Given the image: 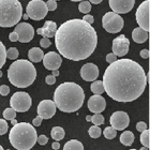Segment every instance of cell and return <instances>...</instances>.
Here are the masks:
<instances>
[{
    "mask_svg": "<svg viewBox=\"0 0 150 150\" xmlns=\"http://www.w3.org/2000/svg\"><path fill=\"white\" fill-rule=\"evenodd\" d=\"M104 91L117 102H132L141 97L147 86L144 69L134 60H116L103 75Z\"/></svg>",
    "mask_w": 150,
    "mask_h": 150,
    "instance_id": "obj_1",
    "label": "cell"
},
{
    "mask_svg": "<svg viewBox=\"0 0 150 150\" xmlns=\"http://www.w3.org/2000/svg\"><path fill=\"white\" fill-rule=\"evenodd\" d=\"M55 44L59 55L73 61H81L91 56L97 48V31L83 19L67 21L55 32Z\"/></svg>",
    "mask_w": 150,
    "mask_h": 150,
    "instance_id": "obj_2",
    "label": "cell"
},
{
    "mask_svg": "<svg viewBox=\"0 0 150 150\" xmlns=\"http://www.w3.org/2000/svg\"><path fill=\"white\" fill-rule=\"evenodd\" d=\"M85 93L79 85L67 81L60 84L54 93V103L61 112H77L84 103Z\"/></svg>",
    "mask_w": 150,
    "mask_h": 150,
    "instance_id": "obj_3",
    "label": "cell"
},
{
    "mask_svg": "<svg viewBox=\"0 0 150 150\" xmlns=\"http://www.w3.org/2000/svg\"><path fill=\"white\" fill-rule=\"evenodd\" d=\"M8 78L13 86L17 88H27L35 81L37 70L28 60H15L8 69Z\"/></svg>",
    "mask_w": 150,
    "mask_h": 150,
    "instance_id": "obj_4",
    "label": "cell"
},
{
    "mask_svg": "<svg viewBox=\"0 0 150 150\" xmlns=\"http://www.w3.org/2000/svg\"><path fill=\"white\" fill-rule=\"evenodd\" d=\"M37 131L35 127L27 122H17L9 133V141L17 150L31 149L37 143Z\"/></svg>",
    "mask_w": 150,
    "mask_h": 150,
    "instance_id": "obj_5",
    "label": "cell"
},
{
    "mask_svg": "<svg viewBox=\"0 0 150 150\" xmlns=\"http://www.w3.org/2000/svg\"><path fill=\"white\" fill-rule=\"evenodd\" d=\"M23 16V6L18 0H0V27L16 26Z\"/></svg>",
    "mask_w": 150,
    "mask_h": 150,
    "instance_id": "obj_6",
    "label": "cell"
},
{
    "mask_svg": "<svg viewBox=\"0 0 150 150\" xmlns=\"http://www.w3.org/2000/svg\"><path fill=\"white\" fill-rule=\"evenodd\" d=\"M125 21L121 16L115 12H107L102 17V26L110 33H118L121 31Z\"/></svg>",
    "mask_w": 150,
    "mask_h": 150,
    "instance_id": "obj_7",
    "label": "cell"
},
{
    "mask_svg": "<svg viewBox=\"0 0 150 150\" xmlns=\"http://www.w3.org/2000/svg\"><path fill=\"white\" fill-rule=\"evenodd\" d=\"M32 100L30 96L24 91H17L11 97L10 105L16 112H25L31 107Z\"/></svg>",
    "mask_w": 150,
    "mask_h": 150,
    "instance_id": "obj_8",
    "label": "cell"
},
{
    "mask_svg": "<svg viewBox=\"0 0 150 150\" xmlns=\"http://www.w3.org/2000/svg\"><path fill=\"white\" fill-rule=\"evenodd\" d=\"M26 14L29 18L33 21H41L43 19L48 13L46 3L43 0H30L26 8Z\"/></svg>",
    "mask_w": 150,
    "mask_h": 150,
    "instance_id": "obj_9",
    "label": "cell"
},
{
    "mask_svg": "<svg viewBox=\"0 0 150 150\" xmlns=\"http://www.w3.org/2000/svg\"><path fill=\"white\" fill-rule=\"evenodd\" d=\"M149 6L150 0H145L139 4V6L136 10L135 17L139 28L144 29L145 31L149 32Z\"/></svg>",
    "mask_w": 150,
    "mask_h": 150,
    "instance_id": "obj_10",
    "label": "cell"
},
{
    "mask_svg": "<svg viewBox=\"0 0 150 150\" xmlns=\"http://www.w3.org/2000/svg\"><path fill=\"white\" fill-rule=\"evenodd\" d=\"M14 32L18 37V41L21 43H28L35 37V29L28 23H19L15 26Z\"/></svg>",
    "mask_w": 150,
    "mask_h": 150,
    "instance_id": "obj_11",
    "label": "cell"
},
{
    "mask_svg": "<svg viewBox=\"0 0 150 150\" xmlns=\"http://www.w3.org/2000/svg\"><path fill=\"white\" fill-rule=\"evenodd\" d=\"M110 127H112L116 131H122L129 125L130 118H129V115L125 112L118 110V112H115L110 116Z\"/></svg>",
    "mask_w": 150,
    "mask_h": 150,
    "instance_id": "obj_12",
    "label": "cell"
},
{
    "mask_svg": "<svg viewBox=\"0 0 150 150\" xmlns=\"http://www.w3.org/2000/svg\"><path fill=\"white\" fill-rule=\"evenodd\" d=\"M129 46H130V41L125 35H120L112 41V54L117 57H123L125 56L129 52Z\"/></svg>",
    "mask_w": 150,
    "mask_h": 150,
    "instance_id": "obj_13",
    "label": "cell"
},
{
    "mask_svg": "<svg viewBox=\"0 0 150 150\" xmlns=\"http://www.w3.org/2000/svg\"><path fill=\"white\" fill-rule=\"evenodd\" d=\"M110 8L117 14H125L132 11L135 0H108Z\"/></svg>",
    "mask_w": 150,
    "mask_h": 150,
    "instance_id": "obj_14",
    "label": "cell"
},
{
    "mask_svg": "<svg viewBox=\"0 0 150 150\" xmlns=\"http://www.w3.org/2000/svg\"><path fill=\"white\" fill-rule=\"evenodd\" d=\"M56 114V105L52 100L41 101L38 105V115L42 119H50Z\"/></svg>",
    "mask_w": 150,
    "mask_h": 150,
    "instance_id": "obj_15",
    "label": "cell"
},
{
    "mask_svg": "<svg viewBox=\"0 0 150 150\" xmlns=\"http://www.w3.org/2000/svg\"><path fill=\"white\" fill-rule=\"evenodd\" d=\"M43 66L45 69L54 71V70H58L62 63V58L58 53L55 52H50V53L45 54L43 56Z\"/></svg>",
    "mask_w": 150,
    "mask_h": 150,
    "instance_id": "obj_16",
    "label": "cell"
},
{
    "mask_svg": "<svg viewBox=\"0 0 150 150\" xmlns=\"http://www.w3.org/2000/svg\"><path fill=\"white\" fill-rule=\"evenodd\" d=\"M87 106L88 110H90L91 112H93V114H101L105 110V107H106V101H105V99L102 96L94 94V96L89 98Z\"/></svg>",
    "mask_w": 150,
    "mask_h": 150,
    "instance_id": "obj_17",
    "label": "cell"
},
{
    "mask_svg": "<svg viewBox=\"0 0 150 150\" xmlns=\"http://www.w3.org/2000/svg\"><path fill=\"white\" fill-rule=\"evenodd\" d=\"M81 76L86 81H94L99 77V68L94 63H86L81 67Z\"/></svg>",
    "mask_w": 150,
    "mask_h": 150,
    "instance_id": "obj_18",
    "label": "cell"
},
{
    "mask_svg": "<svg viewBox=\"0 0 150 150\" xmlns=\"http://www.w3.org/2000/svg\"><path fill=\"white\" fill-rule=\"evenodd\" d=\"M57 30V24L53 21H46L42 28L37 29L38 35H42L43 38H54L55 32Z\"/></svg>",
    "mask_w": 150,
    "mask_h": 150,
    "instance_id": "obj_19",
    "label": "cell"
},
{
    "mask_svg": "<svg viewBox=\"0 0 150 150\" xmlns=\"http://www.w3.org/2000/svg\"><path fill=\"white\" fill-rule=\"evenodd\" d=\"M148 38H149V32L145 31L144 29L139 28V27L135 28L132 31V39H133V41H134L135 43H138V44L145 43L148 40Z\"/></svg>",
    "mask_w": 150,
    "mask_h": 150,
    "instance_id": "obj_20",
    "label": "cell"
},
{
    "mask_svg": "<svg viewBox=\"0 0 150 150\" xmlns=\"http://www.w3.org/2000/svg\"><path fill=\"white\" fill-rule=\"evenodd\" d=\"M43 56H44L43 50H41V48H39V47H32L31 50L28 52L29 60L31 62H40L43 59Z\"/></svg>",
    "mask_w": 150,
    "mask_h": 150,
    "instance_id": "obj_21",
    "label": "cell"
},
{
    "mask_svg": "<svg viewBox=\"0 0 150 150\" xmlns=\"http://www.w3.org/2000/svg\"><path fill=\"white\" fill-rule=\"evenodd\" d=\"M134 139H135V136L131 131L122 132V134L120 135V142H121V144L125 145V146H131V145L133 144Z\"/></svg>",
    "mask_w": 150,
    "mask_h": 150,
    "instance_id": "obj_22",
    "label": "cell"
},
{
    "mask_svg": "<svg viewBox=\"0 0 150 150\" xmlns=\"http://www.w3.org/2000/svg\"><path fill=\"white\" fill-rule=\"evenodd\" d=\"M50 135L53 137L54 141L59 142L61 139H63V137L66 136V132L61 127H54L52 129V132H50Z\"/></svg>",
    "mask_w": 150,
    "mask_h": 150,
    "instance_id": "obj_23",
    "label": "cell"
},
{
    "mask_svg": "<svg viewBox=\"0 0 150 150\" xmlns=\"http://www.w3.org/2000/svg\"><path fill=\"white\" fill-rule=\"evenodd\" d=\"M63 150H84V146L77 139H71L68 143H66Z\"/></svg>",
    "mask_w": 150,
    "mask_h": 150,
    "instance_id": "obj_24",
    "label": "cell"
},
{
    "mask_svg": "<svg viewBox=\"0 0 150 150\" xmlns=\"http://www.w3.org/2000/svg\"><path fill=\"white\" fill-rule=\"evenodd\" d=\"M90 89L94 94H99V96H101V94L104 92V87H103V83H102V81H94L93 83L91 84Z\"/></svg>",
    "mask_w": 150,
    "mask_h": 150,
    "instance_id": "obj_25",
    "label": "cell"
},
{
    "mask_svg": "<svg viewBox=\"0 0 150 150\" xmlns=\"http://www.w3.org/2000/svg\"><path fill=\"white\" fill-rule=\"evenodd\" d=\"M6 50L4 44L0 41V70L6 64Z\"/></svg>",
    "mask_w": 150,
    "mask_h": 150,
    "instance_id": "obj_26",
    "label": "cell"
},
{
    "mask_svg": "<svg viewBox=\"0 0 150 150\" xmlns=\"http://www.w3.org/2000/svg\"><path fill=\"white\" fill-rule=\"evenodd\" d=\"M78 10H79V12L84 13V14H88L91 11V3L89 1L83 0L78 6Z\"/></svg>",
    "mask_w": 150,
    "mask_h": 150,
    "instance_id": "obj_27",
    "label": "cell"
},
{
    "mask_svg": "<svg viewBox=\"0 0 150 150\" xmlns=\"http://www.w3.org/2000/svg\"><path fill=\"white\" fill-rule=\"evenodd\" d=\"M103 134L107 139H114L117 136V131L112 127H107V128L104 129Z\"/></svg>",
    "mask_w": 150,
    "mask_h": 150,
    "instance_id": "obj_28",
    "label": "cell"
},
{
    "mask_svg": "<svg viewBox=\"0 0 150 150\" xmlns=\"http://www.w3.org/2000/svg\"><path fill=\"white\" fill-rule=\"evenodd\" d=\"M16 117V112L13 108L9 107V108H6L4 112H3V118L4 120H12V119H15Z\"/></svg>",
    "mask_w": 150,
    "mask_h": 150,
    "instance_id": "obj_29",
    "label": "cell"
},
{
    "mask_svg": "<svg viewBox=\"0 0 150 150\" xmlns=\"http://www.w3.org/2000/svg\"><path fill=\"white\" fill-rule=\"evenodd\" d=\"M90 121L92 122L94 125H101L104 123L105 119H104L103 115H101V114H94L93 116H91Z\"/></svg>",
    "mask_w": 150,
    "mask_h": 150,
    "instance_id": "obj_30",
    "label": "cell"
},
{
    "mask_svg": "<svg viewBox=\"0 0 150 150\" xmlns=\"http://www.w3.org/2000/svg\"><path fill=\"white\" fill-rule=\"evenodd\" d=\"M101 129L99 128V125H92L90 129H89V135L90 137L92 138H99L101 136Z\"/></svg>",
    "mask_w": 150,
    "mask_h": 150,
    "instance_id": "obj_31",
    "label": "cell"
},
{
    "mask_svg": "<svg viewBox=\"0 0 150 150\" xmlns=\"http://www.w3.org/2000/svg\"><path fill=\"white\" fill-rule=\"evenodd\" d=\"M141 143L143 146L149 148V130H145L141 134Z\"/></svg>",
    "mask_w": 150,
    "mask_h": 150,
    "instance_id": "obj_32",
    "label": "cell"
},
{
    "mask_svg": "<svg viewBox=\"0 0 150 150\" xmlns=\"http://www.w3.org/2000/svg\"><path fill=\"white\" fill-rule=\"evenodd\" d=\"M18 57V50L16 47H11L6 50V58H9L11 60H15Z\"/></svg>",
    "mask_w": 150,
    "mask_h": 150,
    "instance_id": "obj_33",
    "label": "cell"
},
{
    "mask_svg": "<svg viewBox=\"0 0 150 150\" xmlns=\"http://www.w3.org/2000/svg\"><path fill=\"white\" fill-rule=\"evenodd\" d=\"M8 132V122L4 119H0V135L6 134Z\"/></svg>",
    "mask_w": 150,
    "mask_h": 150,
    "instance_id": "obj_34",
    "label": "cell"
},
{
    "mask_svg": "<svg viewBox=\"0 0 150 150\" xmlns=\"http://www.w3.org/2000/svg\"><path fill=\"white\" fill-rule=\"evenodd\" d=\"M46 3V6H47V10L48 11H55V10L57 9V2L55 1V0H48Z\"/></svg>",
    "mask_w": 150,
    "mask_h": 150,
    "instance_id": "obj_35",
    "label": "cell"
},
{
    "mask_svg": "<svg viewBox=\"0 0 150 150\" xmlns=\"http://www.w3.org/2000/svg\"><path fill=\"white\" fill-rule=\"evenodd\" d=\"M50 44H52V42L50 41L48 38H42L41 41H40V45H41V47H43V48H47V47H50Z\"/></svg>",
    "mask_w": 150,
    "mask_h": 150,
    "instance_id": "obj_36",
    "label": "cell"
},
{
    "mask_svg": "<svg viewBox=\"0 0 150 150\" xmlns=\"http://www.w3.org/2000/svg\"><path fill=\"white\" fill-rule=\"evenodd\" d=\"M9 92H10L9 86H6V85H1V86H0V94H1V96L6 97V96L9 94Z\"/></svg>",
    "mask_w": 150,
    "mask_h": 150,
    "instance_id": "obj_37",
    "label": "cell"
},
{
    "mask_svg": "<svg viewBox=\"0 0 150 150\" xmlns=\"http://www.w3.org/2000/svg\"><path fill=\"white\" fill-rule=\"evenodd\" d=\"M136 130L138 132H143L145 130H147V125L145 123L144 121H139L136 123Z\"/></svg>",
    "mask_w": 150,
    "mask_h": 150,
    "instance_id": "obj_38",
    "label": "cell"
},
{
    "mask_svg": "<svg viewBox=\"0 0 150 150\" xmlns=\"http://www.w3.org/2000/svg\"><path fill=\"white\" fill-rule=\"evenodd\" d=\"M37 142L39 143L40 145H46L47 144V142H48V138L45 136V135H40V136H38L37 137Z\"/></svg>",
    "mask_w": 150,
    "mask_h": 150,
    "instance_id": "obj_39",
    "label": "cell"
},
{
    "mask_svg": "<svg viewBox=\"0 0 150 150\" xmlns=\"http://www.w3.org/2000/svg\"><path fill=\"white\" fill-rule=\"evenodd\" d=\"M83 21H85V22H87L88 24H90V25H92L94 22V18H93V16L90 15V14H86V15L83 17Z\"/></svg>",
    "mask_w": 150,
    "mask_h": 150,
    "instance_id": "obj_40",
    "label": "cell"
},
{
    "mask_svg": "<svg viewBox=\"0 0 150 150\" xmlns=\"http://www.w3.org/2000/svg\"><path fill=\"white\" fill-rule=\"evenodd\" d=\"M117 60V56L116 55H114L112 53H110V54H107V56H106V61L108 63H112L114 61H116Z\"/></svg>",
    "mask_w": 150,
    "mask_h": 150,
    "instance_id": "obj_41",
    "label": "cell"
},
{
    "mask_svg": "<svg viewBox=\"0 0 150 150\" xmlns=\"http://www.w3.org/2000/svg\"><path fill=\"white\" fill-rule=\"evenodd\" d=\"M45 81H46L47 85H54L55 83H56V77L53 76V75H47Z\"/></svg>",
    "mask_w": 150,
    "mask_h": 150,
    "instance_id": "obj_42",
    "label": "cell"
},
{
    "mask_svg": "<svg viewBox=\"0 0 150 150\" xmlns=\"http://www.w3.org/2000/svg\"><path fill=\"white\" fill-rule=\"evenodd\" d=\"M42 120H43V119L41 118L40 116H38V117H35V118L32 120V125H33V127H39V125H41V123H42Z\"/></svg>",
    "mask_w": 150,
    "mask_h": 150,
    "instance_id": "obj_43",
    "label": "cell"
},
{
    "mask_svg": "<svg viewBox=\"0 0 150 150\" xmlns=\"http://www.w3.org/2000/svg\"><path fill=\"white\" fill-rule=\"evenodd\" d=\"M141 57L143 58V59H148V58H149V50H147V48H145V50H142Z\"/></svg>",
    "mask_w": 150,
    "mask_h": 150,
    "instance_id": "obj_44",
    "label": "cell"
},
{
    "mask_svg": "<svg viewBox=\"0 0 150 150\" xmlns=\"http://www.w3.org/2000/svg\"><path fill=\"white\" fill-rule=\"evenodd\" d=\"M9 39L11 42H17V41H18V37L16 35V32H14V31H13L12 33H10Z\"/></svg>",
    "mask_w": 150,
    "mask_h": 150,
    "instance_id": "obj_45",
    "label": "cell"
},
{
    "mask_svg": "<svg viewBox=\"0 0 150 150\" xmlns=\"http://www.w3.org/2000/svg\"><path fill=\"white\" fill-rule=\"evenodd\" d=\"M52 148H53L54 150H58L60 148V144L59 142H55V143H53L52 144Z\"/></svg>",
    "mask_w": 150,
    "mask_h": 150,
    "instance_id": "obj_46",
    "label": "cell"
},
{
    "mask_svg": "<svg viewBox=\"0 0 150 150\" xmlns=\"http://www.w3.org/2000/svg\"><path fill=\"white\" fill-rule=\"evenodd\" d=\"M103 1V0H89V2L90 3H93V4H99Z\"/></svg>",
    "mask_w": 150,
    "mask_h": 150,
    "instance_id": "obj_47",
    "label": "cell"
},
{
    "mask_svg": "<svg viewBox=\"0 0 150 150\" xmlns=\"http://www.w3.org/2000/svg\"><path fill=\"white\" fill-rule=\"evenodd\" d=\"M53 76H55V77H57V76H58V75H59V70H54L53 71Z\"/></svg>",
    "mask_w": 150,
    "mask_h": 150,
    "instance_id": "obj_48",
    "label": "cell"
},
{
    "mask_svg": "<svg viewBox=\"0 0 150 150\" xmlns=\"http://www.w3.org/2000/svg\"><path fill=\"white\" fill-rule=\"evenodd\" d=\"M10 121H11V123H12L13 125H15L16 123H17V121H16L15 119H12V120H10Z\"/></svg>",
    "mask_w": 150,
    "mask_h": 150,
    "instance_id": "obj_49",
    "label": "cell"
},
{
    "mask_svg": "<svg viewBox=\"0 0 150 150\" xmlns=\"http://www.w3.org/2000/svg\"><path fill=\"white\" fill-rule=\"evenodd\" d=\"M22 17H23V18H24V19H28V18H29L28 15H27V14H24V15H23Z\"/></svg>",
    "mask_w": 150,
    "mask_h": 150,
    "instance_id": "obj_50",
    "label": "cell"
},
{
    "mask_svg": "<svg viewBox=\"0 0 150 150\" xmlns=\"http://www.w3.org/2000/svg\"><path fill=\"white\" fill-rule=\"evenodd\" d=\"M86 120H87L88 122L90 121V120H91V116H87V117H86Z\"/></svg>",
    "mask_w": 150,
    "mask_h": 150,
    "instance_id": "obj_51",
    "label": "cell"
},
{
    "mask_svg": "<svg viewBox=\"0 0 150 150\" xmlns=\"http://www.w3.org/2000/svg\"><path fill=\"white\" fill-rule=\"evenodd\" d=\"M139 150H149V148H148V147H145V146H144V147L141 148V149H139Z\"/></svg>",
    "mask_w": 150,
    "mask_h": 150,
    "instance_id": "obj_52",
    "label": "cell"
},
{
    "mask_svg": "<svg viewBox=\"0 0 150 150\" xmlns=\"http://www.w3.org/2000/svg\"><path fill=\"white\" fill-rule=\"evenodd\" d=\"M71 1H74V2H77V1H83V0H71Z\"/></svg>",
    "mask_w": 150,
    "mask_h": 150,
    "instance_id": "obj_53",
    "label": "cell"
},
{
    "mask_svg": "<svg viewBox=\"0 0 150 150\" xmlns=\"http://www.w3.org/2000/svg\"><path fill=\"white\" fill-rule=\"evenodd\" d=\"M0 77H2V71L0 70Z\"/></svg>",
    "mask_w": 150,
    "mask_h": 150,
    "instance_id": "obj_54",
    "label": "cell"
},
{
    "mask_svg": "<svg viewBox=\"0 0 150 150\" xmlns=\"http://www.w3.org/2000/svg\"><path fill=\"white\" fill-rule=\"evenodd\" d=\"M0 150H4V149L2 148V146H0Z\"/></svg>",
    "mask_w": 150,
    "mask_h": 150,
    "instance_id": "obj_55",
    "label": "cell"
},
{
    "mask_svg": "<svg viewBox=\"0 0 150 150\" xmlns=\"http://www.w3.org/2000/svg\"><path fill=\"white\" fill-rule=\"evenodd\" d=\"M130 150H137V149H130Z\"/></svg>",
    "mask_w": 150,
    "mask_h": 150,
    "instance_id": "obj_56",
    "label": "cell"
},
{
    "mask_svg": "<svg viewBox=\"0 0 150 150\" xmlns=\"http://www.w3.org/2000/svg\"><path fill=\"white\" fill-rule=\"evenodd\" d=\"M8 150H11V149H8Z\"/></svg>",
    "mask_w": 150,
    "mask_h": 150,
    "instance_id": "obj_57",
    "label": "cell"
},
{
    "mask_svg": "<svg viewBox=\"0 0 150 150\" xmlns=\"http://www.w3.org/2000/svg\"><path fill=\"white\" fill-rule=\"evenodd\" d=\"M55 1H57V0H55Z\"/></svg>",
    "mask_w": 150,
    "mask_h": 150,
    "instance_id": "obj_58",
    "label": "cell"
}]
</instances>
